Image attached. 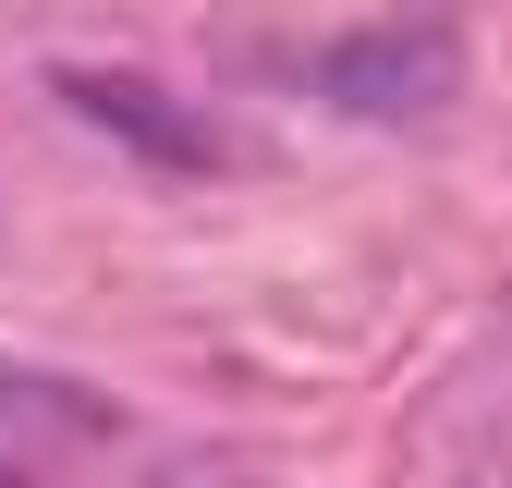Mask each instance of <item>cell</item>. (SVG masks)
<instances>
[{"mask_svg":"<svg viewBox=\"0 0 512 488\" xmlns=\"http://www.w3.org/2000/svg\"><path fill=\"white\" fill-rule=\"evenodd\" d=\"M305 86L330 98V110H354V122H427V110L464 98V37L439 25V13L354 25V37H330V49L305 61Z\"/></svg>","mask_w":512,"mask_h":488,"instance_id":"cell-1","label":"cell"},{"mask_svg":"<svg viewBox=\"0 0 512 488\" xmlns=\"http://www.w3.org/2000/svg\"><path fill=\"white\" fill-rule=\"evenodd\" d=\"M49 98L61 110H86L110 147H135V159H159V171H220L232 159V135L196 110V98H171L159 74H110V61H61L49 74Z\"/></svg>","mask_w":512,"mask_h":488,"instance_id":"cell-2","label":"cell"},{"mask_svg":"<svg viewBox=\"0 0 512 488\" xmlns=\"http://www.w3.org/2000/svg\"><path fill=\"white\" fill-rule=\"evenodd\" d=\"M0 415H13L25 440H49V452H110L122 440V403L110 391L49 379V366H25V354H0Z\"/></svg>","mask_w":512,"mask_h":488,"instance_id":"cell-3","label":"cell"},{"mask_svg":"<svg viewBox=\"0 0 512 488\" xmlns=\"http://www.w3.org/2000/svg\"><path fill=\"white\" fill-rule=\"evenodd\" d=\"M0 488H25V476H13V464H0Z\"/></svg>","mask_w":512,"mask_h":488,"instance_id":"cell-4","label":"cell"}]
</instances>
